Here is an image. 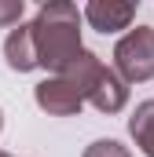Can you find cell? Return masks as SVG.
<instances>
[{"instance_id": "277c9868", "label": "cell", "mask_w": 154, "mask_h": 157, "mask_svg": "<svg viewBox=\"0 0 154 157\" xmlns=\"http://www.w3.org/2000/svg\"><path fill=\"white\" fill-rule=\"evenodd\" d=\"M136 7L140 4H132V0H92V4H84L81 18L99 33H121V29L132 26Z\"/></svg>"}, {"instance_id": "9c48e42d", "label": "cell", "mask_w": 154, "mask_h": 157, "mask_svg": "<svg viewBox=\"0 0 154 157\" xmlns=\"http://www.w3.org/2000/svg\"><path fill=\"white\" fill-rule=\"evenodd\" d=\"M22 11H26L22 0H0V29H15L22 22Z\"/></svg>"}, {"instance_id": "3957f363", "label": "cell", "mask_w": 154, "mask_h": 157, "mask_svg": "<svg viewBox=\"0 0 154 157\" xmlns=\"http://www.w3.org/2000/svg\"><path fill=\"white\" fill-rule=\"evenodd\" d=\"M33 102H37L44 113H51V117H74V113L84 110L81 91H77L70 80H63V77H44L33 88Z\"/></svg>"}, {"instance_id": "8fae6325", "label": "cell", "mask_w": 154, "mask_h": 157, "mask_svg": "<svg viewBox=\"0 0 154 157\" xmlns=\"http://www.w3.org/2000/svg\"><path fill=\"white\" fill-rule=\"evenodd\" d=\"M0 157H11V154H4V150H0Z\"/></svg>"}, {"instance_id": "30bf717a", "label": "cell", "mask_w": 154, "mask_h": 157, "mask_svg": "<svg viewBox=\"0 0 154 157\" xmlns=\"http://www.w3.org/2000/svg\"><path fill=\"white\" fill-rule=\"evenodd\" d=\"M0 132H4V110H0Z\"/></svg>"}, {"instance_id": "ba28073f", "label": "cell", "mask_w": 154, "mask_h": 157, "mask_svg": "<svg viewBox=\"0 0 154 157\" xmlns=\"http://www.w3.org/2000/svg\"><path fill=\"white\" fill-rule=\"evenodd\" d=\"M81 157H132V154H128V146H121L117 139H95Z\"/></svg>"}, {"instance_id": "7a4b0ae2", "label": "cell", "mask_w": 154, "mask_h": 157, "mask_svg": "<svg viewBox=\"0 0 154 157\" xmlns=\"http://www.w3.org/2000/svg\"><path fill=\"white\" fill-rule=\"evenodd\" d=\"M114 73L125 84L154 80V26H136L114 44Z\"/></svg>"}, {"instance_id": "52a82bcc", "label": "cell", "mask_w": 154, "mask_h": 157, "mask_svg": "<svg viewBox=\"0 0 154 157\" xmlns=\"http://www.w3.org/2000/svg\"><path fill=\"white\" fill-rule=\"evenodd\" d=\"M128 135L143 150V157H154V99H143L132 117H128Z\"/></svg>"}, {"instance_id": "5b68a950", "label": "cell", "mask_w": 154, "mask_h": 157, "mask_svg": "<svg viewBox=\"0 0 154 157\" xmlns=\"http://www.w3.org/2000/svg\"><path fill=\"white\" fill-rule=\"evenodd\" d=\"M84 102H92L99 113H121V110L128 106V84L117 77L110 66H103V73L92 84V91H88Z\"/></svg>"}, {"instance_id": "8992f818", "label": "cell", "mask_w": 154, "mask_h": 157, "mask_svg": "<svg viewBox=\"0 0 154 157\" xmlns=\"http://www.w3.org/2000/svg\"><path fill=\"white\" fill-rule=\"evenodd\" d=\"M4 59L15 73H30L37 70V51H33V33H30V22H18L7 40H4Z\"/></svg>"}, {"instance_id": "6da1fadb", "label": "cell", "mask_w": 154, "mask_h": 157, "mask_svg": "<svg viewBox=\"0 0 154 157\" xmlns=\"http://www.w3.org/2000/svg\"><path fill=\"white\" fill-rule=\"evenodd\" d=\"M37 70L63 73V66L81 51V11L66 0H48L37 7V18L30 22Z\"/></svg>"}]
</instances>
